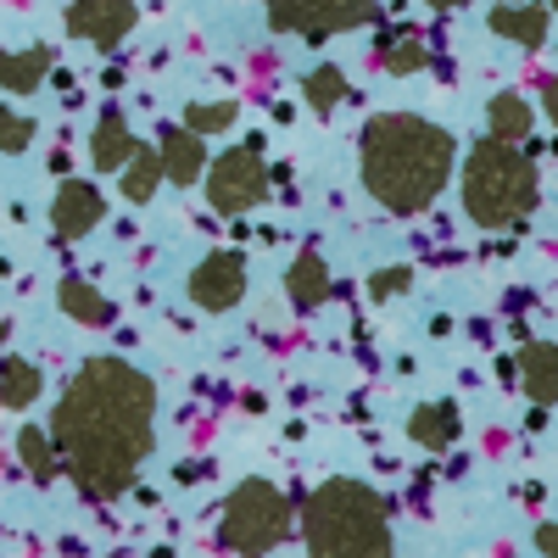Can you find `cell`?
Masks as SVG:
<instances>
[{
  "instance_id": "cell-1",
  "label": "cell",
  "mask_w": 558,
  "mask_h": 558,
  "mask_svg": "<svg viewBox=\"0 0 558 558\" xmlns=\"http://www.w3.org/2000/svg\"><path fill=\"white\" fill-rule=\"evenodd\" d=\"M57 436L89 492H123L151 447V386L123 363H89L57 413Z\"/></svg>"
},
{
  "instance_id": "cell-2",
  "label": "cell",
  "mask_w": 558,
  "mask_h": 558,
  "mask_svg": "<svg viewBox=\"0 0 558 558\" xmlns=\"http://www.w3.org/2000/svg\"><path fill=\"white\" fill-rule=\"evenodd\" d=\"M452 168V140L425 118H375L363 134V179L386 207H425Z\"/></svg>"
},
{
  "instance_id": "cell-3",
  "label": "cell",
  "mask_w": 558,
  "mask_h": 558,
  "mask_svg": "<svg viewBox=\"0 0 558 558\" xmlns=\"http://www.w3.org/2000/svg\"><path fill=\"white\" fill-rule=\"evenodd\" d=\"M463 191H470L475 218L502 223V218H514V213H525V207H531L536 179H531V162H525L520 151H508L502 140H492V146H481V151H475L470 179H463Z\"/></svg>"
},
{
  "instance_id": "cell-4",
  "label": "cell",
  "mask_w": 558,
  "mask_h": 558,
  "mask_svg": "<svg viewBox=\"0 0 558 558\" xmlns=\"http://www.w3.org/2000/svg\"><path fill=\"white\" fill-rule=\"evenodd\" d=\"M368 12H375V0H274V23L302 34H336L363 23Z\"/></svg>"
},
{
  "instance_id": "cell-5",
  "label": "cell",
  "mask_w": 558,
  "mask_h": 558,
  "mask_svg": "<svg viewBox=\"0 0 558 558\" xmlns=\"http://www.w3.org/2000/svg\"><path fill=\"white\" fill-rule=\"evenodd\" d=\"M257 191H263V179H257L252 157H223L218 162V173H213V202L218 207H246V202H257Z\"/></svg>"
},
{
  "instance_id": "cell-6",
  "label": "cell",
  "mask_w": 558,
  "mask_h": 558,
  "mask_svg": "<svg viewBox=\"0 0 558 558\" xmlns=\"http://www.w3.org/2000/svg\"><path fill=\"white\" fill-rule=\"evenodd\" d=\"M123 23H129L123 0H78V12H73V28L78 34H96V39H112Z\"/></svg>"
},
{
  "instance_id": "cell-7",
  "label": "cell",
  "mask_w": 558,
  "mask_h": 558,
  "mask_svg": "<svg viewBox=\"0 0 558 558\" xmlns=\"http://www.w3.org/2000/svg\"><path fill=\"white\" fill-rule=\"evenodd\" d=\"M525 123H531L525 101H514V96L492 101V129H497V140H520V134H525Z\"/></svg>"
},
{
  "instance_id": "cell-8",
  "label": "cell",
  "mask_w": 558,
  "mask_h": 558,
  "mask_svg": "<svg viewBox=\"0 0 558 558\" xmlns=\"http://www.w3.org/2000/svg\"><path fill=\"white\" fill-rule=\"evenodd\" d=\"M492 23H497V34H508V39H520V45H536V34H542V23H547V17L525 7V12H497Z\"/></svg>"
},
{
  "instance_id": "cell-9",
  "label": "cell",
  "mask_w": 558,
  "mask_h": 558,
  "mask_svg": "<svg viewBox=\"0 0 558 558\" xmlns=\"http://www.w3.org/2000/svg\"><path fill=\"white\" fill-rule=\"evenodd\" d=\"M62 229H84V223H96V196L84 191V184H73V191L62 196Z\"/></svg>"
},
{
  "instance_id": "cell-10",
  "label": "cell",
  "mask_w": 558,
  "mask_h": 558,
  "mask_svg": "<svg viewBox=\"0 0 558 558\" xmlns=\"http://www.w3.org/2000/svg\"><path fill=\"white\" fill-rule=\"evenodd\" d=\"M307 96H313L318 112H324V107H336V101H341V73H336V68L313 73V78H307Z\"/></svg>"
},
{
  "instance_id": "cell-11",
  "label": "cell",
  "mask_w": 558,
  "mask_h": 558,
  "mask_svg": "<svg viewBox=\"0 0 558 558\" xmlns=\"http://www.w3.org/2000/svg\"><path fill=\"white\" fill-rule=\"evenodd\" d=\"M397 73H408V68H418V62H425V45H418L413 34H402V45H391V57H386Z\"/></svg>"
},
{
  "instance_id": "cell-12",
  "label": "cell",
  "mask_w": 558,
  "mask_h": 558,
  "mask_svg": "<svg viewBox=\"0 0 558 558\" xmlns=\"http://www.w3.org/2000/svg\"><path fill=\"white\" fill-rule=\"evenodd\" d=\"M28 391H34V375L23 363H12V375H7V386H0V397L7 402H28Z\"/></svg>"
},
{
  "instance_id": "cell-13",
  "label": "cell",
  "mask_w": 558,
  "mask_h": 558,
  "mask_svg": "<svg viewBox=\"0 0 558 558\" xmlns=\"http://www.w3.org/2000/svg\"><path fill=\"white\" fill-rule=\"evenodd\" d=\"M96 157H101V162H118V157H123V134H118V123H107V134L96 140Z\"/></svg>"
},
{
  "instance_id": "cell-14",
  "label": "cell",
  "mask_w": 558,
  "mask_h": 558,
  "mask_svg": "<svg viewBox=\"0 0 558 558\" xmlns=\"http://www.w3.org/2000/svg\"><path fill=\"white\" fill-rule=\"evenodd\" d=\"M173 168H179V179H191V168H196V146H191V140H173Z\"/></svg>"
},
{
  "instance_id": "cell-15",
  "label": "cell",
  "mask_w": 558,
  "mask_h": 558,
  "mask_svg": "<svg viewBox=\"0 0 558 558\" xmlns=\"http://www.w3.org/2000/svg\"><path fill=\"white\" fill-rule=\"evenodd\" d=\"M547 112H553V118H558V78H553V84H547Z\"/></svg>"
},
{
  "instance_id": "cell-16",
  "label": "cell",
  "mask_w": 558,
  "mask_h": 558,
  "mask_svg": "<svg viewBox=\"0 0 558 558\" xmlns=\"http://www.w3.org/2000/svg\"><path fill=\"white\" fill-rule=\"evenodd\" d=\"M436 7H458V0H436Z\"/></svg>"
}]
</instances>
